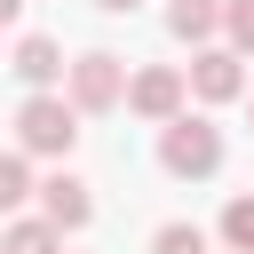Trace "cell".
I'll list each match as a JSON object with an SVG mask.
<instances>
[{
    "label": "cell",
    "mask_w": 254,
    "mask_h": 254,
    "mask_svg": "<svg viewBox=\"0 0 254 254\" xmlns=\"http://www.w3.org/2000/svg\"><path fill=\"white\" fill-rule=\"evenodd\" d=\"M79 103L71 95H56V87H32L24 103H16V143L32 151V159H71V143H79Z\"/></svg>",
    "instance_id": "1"
},
{
    "label": "cell",
    "mask_w": 254,
    "mask_h": 254,
    "mask_svg": "<svg viewBox=\"0 0 254 254\" xmlns=\"http://www.w3.org/2000/svg\"><path fill=\"white\" fill-rule=\"evenodd\" d=\"M159 167H167L175 183H206V175L222 167V127L198 119V111L167 119V127H159Z\"/></svg>",
    "instance_id": "2"
},
{
    "label": "cell",
    "mask_w": 254,
    "mask_h": 254,
    "mask_svg": "<svg viewBox=\"0 0 254 254\" xmlns=\"http://www.w3.org/2000/svg\"><path fill=\"white\" fill-rule=\"evenodd\" d=\"M64 87H71V103H79L87 119H95V111H119V103H127V64H119L111 48H87V56H71V79H64Z\"/></svg>",
    "instance_id": "3"
},
{
    "label": "cell",
    "mask_w": 254,
    "mask_h": 254,
    "mask_svg": "<svg viewBox=\"0 0 254 254\" xmlns=\"http://www.w3.org/2000/svg\"><path fill=\"white\" fill-rule=\"evenodd\" d=\"M183 95H190V71H175V64H151V71H135V79H127V111H135V119H151V127L183 119Z\"/></svg>",
    "instance_id": "4"
},
{
    "label": "cell",
    "mask_w": 254,
    "mask_h": 254,
    "mask_svg": "<svg viewBox=\"0 0 254 254\" xmlns=\"http://www.w3.org/2000/svg\"><path fill=\"white\" fill-rule=\"evenodd\" d=\"M238 64H246L238 48H198V56H190V95H198V103H238V95H246V71H238Z\"/></svg>",
    "instance_id": "5"
},
{
    "label": "cell",
    "mask_w": 254,
    "mask_h": 254,
    "mask_svg": "<svg viewBox=\"0 0 254 254\" xmlns=\"http://www.w3.org/2000/svg\"><path fill=\"white\" fill-rule=\"evenodd\" d=\"M40 214H48L56 230H87V222H95V198H87L79 175H48V183H40Z\"/></svg>",
    "instance_id": "6"
},
{
    "label": "cell",
    "mask_w": 254,
    "mask_h": 254,
    "mask_svg": "<svg viewBox=\"0 0 254 254\" xmlns=\"http://www.w3.org/2000/svg\"><path fill=\"white\" fill-rule=\"evenodd\" d=\"M8 71H16L24 87H56V79H71V64H64V48H56V40H40V32H24V40H16V56H8Z\"/></svg>",
    "instance_id": "7"
},
{
    "label": "cell",
    "mask_w": 254,
    "mask_h": 254,
    "mask_svg": "<svg viewBox=\"0 0 254 254\" xmlns=\"http://www.w3.org/2000/svg\"><path fill=\"white\" fill-rule=\"evenodd\" d=\"M222 16H230V0H167V32L190 40V48H206L222 32Z\"/></svg>",
    "instance_id": "8"
},
{
    "label": "cell",
    "mask_w": 254,
    "mask_h": 254,
    "mask_svg": "<svg viewBox=\"0 0 254 254\" xmlns=\"http://www.w3.org/2000/svg\"><path fill=\"white\" fill-rule=\"evenodd\" d=\"M64 246V230L48 222V214H16L8 230H0V254H56Z\"/></svg>",
    "instance_id": "9"
},
{
    "label": "cell",
    "mask_w": 254,
    "mask_h": 254,
    "mask_svg": "<svg viewBox=\"0 0 254 254\" xmlns=\"http://www.w3.org/2000/svg\"><path fill=\"white\" fill-rule=\"evenodd\" d=\"M24 198H40V183H32V151L16 143V151L0 159V206H24Z\"/></svg>",
    "instance_id": "10"
},
{
    "label": "cell",
    "mask_w": 254,
    "mask_h": 254,
    "mask_svg": "<svg viewBox=\"0 0 254 254\" xmlns=\"http://www.w3.org/2000/svg\"><path fill=\"white\" fill-rule=\"evenodd\" d=\"M222 246L230 254H254V198H230L222 206Z\"/></svg>",
    "instance_id": "11"
},
{
    "label": "cell",
    "mask_w": 254,
    "mask_h": 254,
    "mask_svg": "<svg viewBox=\"0 0 254 254\" xmlns=\"http://www.w3.org/2000/svg\"><path fill=\"white\" fill-rule=\"evenodd\" d=\"M151 254H206V230L198 222H159L151 230Z\"/></svg>",
    "instance_id": "12"
},
{
    "label": "cell",
    "mask_w": 254,
    "mask_h": 254,
    "mask_svg": "<svg viewBox=\"0 0 254 254\" xmlns=\"http://www.w3.org/2000/svg\"><path fill=\"white\" fill-rule=\"evenodd\" d=\"M222 32H230V48H238V56H254V0H230Z\"/></svg>",
    "instance_id": "13"
},
{
    "label": "cell",
    "mask_w": 254,
    "mask_h": 254,
    "mask_svg": "<svg viewBox=\"0 0 254 254\" xmlns=\"http://www.w3.org/2000/svg\"><path fill=\"white\" fill-rule=\"evenodd\" d=\"M95 8H103V16H135L143 0H95Z\"/></svg>",
    "instance_id": "14"
},
{
    "label": "cell",
    "mask_w": 254,
    "mask_h": 254,
    "mask_svg": "<svg viewBox=\"0 0 254 254\" xmlns=\"http://www.w3.org/2000/svg\"><path fill=\"white\" fill-rule=\"evenodd\" d=\"M0 16H8V24H16V16H24V0H0Z\"/></svg>",
    "instance_id": "15"
}]
</instances>
